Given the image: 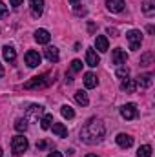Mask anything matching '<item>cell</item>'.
<instances>
[{"instance_id":"cell-19","label":"cell","mask_w":155,"mask_h":157,"mask_svg":"<svg viewBox=\"0 0 155 157\" xmlns=\"http://www.w3.org/2000/svg\"><path fill=\"white\" fill-rule=\"evenodd\" d=\"M51 128H53V133H55L57 137H68V128H66L62 122H55Z\"/></svg>"},{"instance_id":"cell-4","label":"cell","mask_w":155,"mask_h":157,"mask_svg":"<svg viewBox=\"0 0 155 157\" xmlns=\"http://www.w3.org/2000/svg\"><path fill=\"white\" fill-rule=\"evenodd\" d=\"M126 39H128V44H130V49L137 51L142 44V33L139 29H131V31L126 33Z\"/></svg>"},{"instance_id":"cell-36","label":"cell","mask_w":155,"mask_h":157,"mask_svg":"<svg viewBox=\"0 0 155 157\" xmlns=\"http://www.w3.org/2000/svg\"><path fill=\"white\" fill-rule=\"evenodd\" d=\"M86 157H99V155H91V154H89V155H86Z\"/></svg>"},{"instance_id":"cell-28","label":"cell","mask_w":155,"mask_h":157,"mask_svg":"<svg viewBox=\"0 0 155 157\" xmlns=\"http://www.w3.org/2000/svg\"><path fill=\"white\" fill-rule=\"evenodd\" d=\"M115 75L119 78H128L130 70H128V68H124V66H119V68H117V71H115Z\"/></svg>"},{"instance_id":"cell-23","label":"cell","mask_w":155,"mask_h":157,"mask_svg":"<svg viewBox=\"0 0 155 157\" xmlns=\"http://www.w3.org/2000/svg\"><path fill=\"white\" fill-rule=\"evenodd\" d=\"M75 101H77V104H80V106H88V102H89V99H88L86 91H82V90L75 93Z\"/></svg>"},{"instance_id":"cell-21","label":"cell","mask_w":155,"mask_h":157,"mask_svg":"<svg viewBox=\"0 0 155 157\" xmlns=\"http://www.w3.org/2000/svg\"><path fill=\"white\" fill-rule=\"evenodd\" d=\"M142 11H144V15L152 17L155 11V0H144L142 2Z\"/></svg>"},{"instance_id":"cell-8","label":"cell","mask_w":155,"mask_h":157,"mask_svg":"<svg viewBox=\"0 0 155 157\" xmlns=\"http://www.w3.org/2000/svg\"><path fill=\"white\" fill-rule=\"evenodd\" d=\"M126 60H128V55H126L124 49H120V48L113 49V53H112V62H113V64L122 66V64H126Z\"/></svg>"},{"instance_id":"cell-2","label":"cell","mask_w":155,"mask_h":157,"mask_svg":"<svg viewBox=\"0 0 155 157\" xmlns=\"http://www.w3.org/2000/svg\"><path fill=\"white\" fill-rule=\"evenodd\" d=\"M47 84H51V78H49L47 73H44V75L33 77V78H29L28 82H24V88L26 90H39V88H44Z\"/></svg>"},{"instance_id":"cell-18","label":"cell","mask_w":155,"mask_h":157,"mask_svg":"<svg viewBox=\"0 0 155 157\" xmlns=\"http://www.w3.org/2000/svg\"><path fill=\"white\" fill-rule=\"evenodd\" d=\"M46 59H47L49 62H59V59H60L59 49H57V48H53V46H49V48L46 49Z\"/></svg>"},{"instance_id":"cell-17","label":"cell","mask_w":155,"mask_h":157,"mask_svg":"<svg viewBox=\"0 0 155 157\" xmlns=\"http://www.w3.org/2000/svg\"><path fill=\"white\" fill-rule=\"evenodd\" d=\"M95 48H97L100 53L108 51V48H110V44H108V39H106L104 35H99V37L95 39Z\"/></svg>"},{"instance_id":"cell-5","label":"cell","mask_w":155,"mask_h":157,"mask_svg":"<svg viewBox=\"0 0 155 157\" xmlns=\"http://www.w3.org/2000/svg\"><path fill=\"white\" fill-rule=\"evenodd\" d=\"M42 115H44V106H40V104H31V106L26 110V121L37 122V121H40Z\"/></svg>"},{"instance_id":"cell-20","label":"cell","mask_w":155,"mask_h":157,"mask_svg":"<svg viewBox=\"0 0 155 157\" xmlns=\"http://www.w3.org/2000/svg\"><path fill=\"white\" fill-rule=\"evenodd\" d=\"M39 122H40V128H42V130H49L55 121H53V115H51V113H46V115H42V119H40Z\"/></svg>"},{"instance_id":"cell-11","label":"cell","mask_w":155,"mask_h":157,"mask_svg":"<svg viewBox=\"0 0 155 157\" xmlns=\"http://www.w3.org/2000/svg\"><path fill=\"white\" fill-rule=\"evenodd\" d=\"M117 144L120 146V148H130L131 144H133V137L131 135H128V133H119L115 137Z\"/></svg>"},{"instance_id":"cell-31","label":"cell","mask_w":155,"mask_h":157,"mask_svg":"<svg viewBox=\"0 0 155 157\" xmlns=\"http://www.w3.org/2000/svg\"><path fill=\"white\" fill-rule=\"evenodd\" d=\"M9 2H11V6H13V7H18L24 0H9Z\"/></svg>"},{"instance_id":"cell-12","label":"cell","mask_w":155,"mask_h":157,"mask_svg":"<svg viewBox=\"0 0 155 157\" xmlns=\"http://www.w3.org/2000/svg\"><path fill=\"white\" fill-rule=\"evenodd\" d=\"M2 55H4V60H6V62H9V64H13V62L17 60V51H15V48H13V46H4Z\"/></svg>"},{"instance_id":"cell-38","label":"cell","mask_w":155,"mask_h":157,"mask_svg":"<svg viewBox=\"0 0 155 157\" xmlns=\"http://www.w3.org/2000/svg\"><path fill=\"white\" fill-rule=\"evenodd\" d=\"M70 2H71V4H75V2H77V0H70Z\"/></svg>"},{"instance_id":"cell-16","label":"cell","mask_w":155,"mask_h":157,"mask_svg":"<svg viewBox=\"0 0 155 157\" xmlns=\"http://www.w3.org/2000/svg\"><path fill=\"white\" fill-rule=\"evenodd\" d=\"M35 40H37L39 44H47V42L51 40V35H49V31H46V29H37V31H35Z\"/></svg>"},{"instance_id":"cell-25","label":"cell","mask_w":155,"mask_h":157,"mask_svg":"<svg viewBox=\"0 0 155 157\" xmlns=\"http://www.w3.org/2000/svg\"><path fill=\"white\" fill-rule=\"evenodd\" d=\"M137 157H152V146L150 144H142L137 152Z\"/></svg>"},{"instance_id":"cell-10","label":"cell","mask_w":155,"mask_h":157,"mask_svg":"<svg viewBox=\"0 0 155 157\" xmlns=\"http://www.w3.org/2000/svg\"><path fill=\"white\" fill-rule=\"evenodd\" d=\"M29 7H31V15L39 18L44 13V0H29Z\"/></svg>"},{"instance_id":"cell-9","label":"cell","mask_w":155,"mask_h":157,"mask_svg":"<svg viewBox=\"0 0 155 157\" xmlns=\"http://www.w3.org/2000/svg\"><path fill=\"white\" fill-rule=\"evenodd\" d=\"M99 62H100V57L97 55V51L95 49H86V64L88 66H91V68H95V66H99Z\"/></svg>"},{"instance_id":"cell-35","label":"cell","mask_w":155,"mask_h":157,"mask_svg":"<svg viewBox=\"0 0 155 157\" xmlns=\"http://www.w3.org/2000/svg\"><path fill=\"white\" fill-rule=\"evenodd\" d=\"M4 77V68H2V64H0V78Z\"/></svg>"},{"instance_id":"cell-34","label":"cell","mask_w":155,"mask_h":157,"mask_svg":"<svg viewBox=\"0 0 155 157\" xmlns=\"http://www.w3.org/2000/svg\"><path fill=\"white\" fill-rule=\"evenodd\" d=\"M108 33H112L113 37H117V29H112V28H110V29H108Z\"/></svg>"},{"instance_id":"cell-26","label":"cell","mask_w":155,"mask_h":157,"mask_svg":"<svg viewBox=\"0 0 155 157\" xmlns=\"http://www.w3.org/2000/svg\"><path fill=\"white\" fill-rule=\"evenodd\" d=\"M15 130L20 132V133L26 132V130H28V121H26V119H17V121H15Z\"/></svg>"},{"instance_id":"cell-33","label":"cell","mask_w":155,"mask_h":157,"mask_svg":"<svg viewBox=\"0 0 155 157\" xmlns=\"http://www.w3.org/2000/svg\"><path fill=\"white\" fill-rule=\"evenodd\" d=\"M44 146H46V143H44V141H40V143H37V150H42Z\"/></svg>"},{"instance_id":"cell-29","label":"cell","mask_w":155,"mask_h":157,"mask_svg":"<svg viewBox=\"0 0 155 157\" xmlns=\"http://www.w3.org/2000/svg\"><path fill=\"white\" fill-rule=\"evenodd\" d=\"M82 70V62L75 59V60H71V71H80Z\"/></svg>"},{"instance_id":"cell-6","label":"cell","mask_w":155,"mask_h":157,"mask_svg":"<svg viewBox=\"0 0 155 157\" xmlns=\"http://www.w3.org/2000/svg\"><path fill=\"white\" fill-rule=\"evenodd\" d=\"M137 106L133 104V102H128V104H124L122 108H120V115L126 119V121H133V119L137 117Z\"/></svg>"},{"instance_id":"cell-13","label":"cell","mask_w":155,"mask_h":157,"mask_svg":"<svg viewBox=\"0 0 155 157\" xmlns=\"http://www.w3.org/2000/svg\"><path fill=\"white\" fill-rule=\"evenodd\" d=\"M124 0H106V7L112 11V13H120L124 9Z\"/></svg>"},{"instance_id":"cell-1","label":"cell","mask_w":155,"mask_h":157,"mask_svg":"<svg viewBox=\"0 0 155 157\" xmlns=\"http://www.w3.org/2000/svg\"><path fill=\"white\" fill-rule=\"evenodd\" d=\"M104 133H106L104 122L100 119L93 117L82 126V130H80V141L86 143V144H97V143L102 141Z\"/></svg>"},{"instance_id":"cell-24","label":"cell","mask_w":155,"mask_h":157,"mask_svg":"<svg viewBox=\"0 0 155 157\" xmlns=\"http://www.w3.org/2000/svg\"><path fill=\"white\" fill-rule=\"evenodd\" d=\"M60 113H62V117H64V119H73V117H75L73 108H71V106H68V104H64V106L60 108Z\"/></svg>"},{"instance_id":"cell-22","label":"cell","mask_w":155,"mask_h":157,"mask_svg":"<svg viewBox=\"0 0 155 157\" xmlns=\"http://www.w3.org/2000/svg\"><path fill=\"white\" fill-rule=\"evenodd\" d=\"M84 86H86L88 90L95 88V86H97V77H95L93 73H86V75H84Z\"/></svg>"},{"instance_id":"cell-3","label":"cell","mask_w":155,"mask_h":157,"mask_svg":"<svg viewBox=\"0 0 155 157\" xmlns=\"http://www.w3.org/2000/svg\"><path fill=\"white\" fill-rule=\"evenodd\" d=\"M28 139L24 137V135H17V137H13V141H11V148H13V154L15 155H20V154H24L26 150H28Z\"/></svg>"},{"instance_id":"cell-32","label":"cell","mask_w":155,"mask_h":157,"mask_svg":"<svg viewBox=\"0 0 155 157\" xmlns=\"http://www.w3.org/2000/svg\"><path fill=\"white\" fill-rule=\"evenodd\" d=\"M47 157H62L60 152H51V154H47Z\"/></svg>"},{"instance_id":"cell-15","label":"cell","mask_w":155,"mask_h":157,"mask_svg":"<svg viewBox=\"0 0 155 157\" xmlns=\"http://www.w3.org/2000/svg\"><path fill=\"white\" fill-rule=\"evenodd\" d=\"M120 88H122V91H126V93H135V90H137V82H135L133 78H124L122 84H120Z\"/></svg>"},{"instance_id":"cell-7","label":"cell","mask_w":155,"mask_h":157,"mask_svg":"<svg viewBox=\"0 0 155 157\" xmlns=\"http://www.w3.org/2000/svg\"><path fill=\"white\" fill-rule=\"evenodd\" d=\"M40 62H42V57H40L39 51L29 49V51L26 53V64H28L29 68H37V66H40Z\"/></svg>"},{"instance_id":"cell-14","label":"cell","mask_w":155,"mask_h":157,"mask_svg":"<svg viewBox=\"0 0 155 157\" xmlns=\"http://www.w3.org/2000/svg\"><path fill=\"white\" fill-rule=\"evenodd\" d=\"M137 86H142V88H150L152 84H153V75L152 73H142V75H139L137 77Z\"/></svg>"},{"instance_id":"cell-37","label":"cell","mask_w":155,"mask_h":157,"mask_svg":"<svg viewBox=\"0 0 155 157\" xmlns=\"http://www.w3.org/2000/svg\"><path fill=\"white\" fill-rule=\"evenodd\" d=\"M2 155H4V152H2V148H0V157H2Z\"/></svg>"},{"instance_id":"cell-27","label":"cell","mask_w":155,"mask_h":157,"mask_svg":"<svg viewBox=\"0 0 155 157\" xmlns=\"http://www.w3.org/2000/svg\"><path fill=\"white\" fill-rule=\"evenodd\" d=\"M152 60H153V53H152V51H148V53H144V55L141 57V64H142V66L152 64Z\"/></svg>"},{"instance_id":"cell-30","label":"cell","mask_w":155,"mask_h":157,"mask_svg":"<svg viewBox=\"0 0 155 157\" xmlns=\"http://www.w3.org/2000/svg\"><path fill=\"white\" fill-rule=\"evenodd\" d=\"M7 15V6H4V2L0 0V17H6Z\"/></svg>"}]
</instances>
